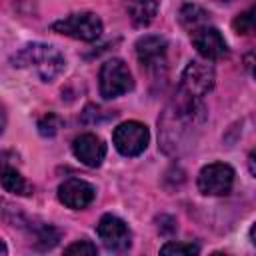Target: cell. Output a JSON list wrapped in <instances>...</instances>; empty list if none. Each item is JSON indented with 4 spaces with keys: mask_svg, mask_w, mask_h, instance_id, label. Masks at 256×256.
<instances>
[{
    "mask_svg": "<svg viewBox=\"0 0 256 256\" xmlns=\"http://www.w3.org/2000/svg\"><path fill=\"white\" fill-rule=\"evenodd\" d=\"M206 122V108L200 98L178 90L176 98L166 106L158 118V138L166 154H182L194 146Z\"/></svg>",
    "mask_w": 256,
    "mask_h": 256,
    "instance_id": "1",
    "label": "cell"
},
{
    "mask_svg": "<svg viewBox=\"0 0 256 256\" xmlns=\"http://www.w3.org/2000/svg\"><path fill=\"white\" fill-rule=\"evenodd\" d=\"M12 64L18 68L32 70L42 82H52L66 68L64 56L48 44H28L20 48L12 58Z\"/></svg>",
    "mask_w": 256,
    "mask_h": 256,
    "instance_id": "2",
    "label": "cell"
},
{
    "mask_svg": "<svg viewBox=\"0 0 256 256\" xmlns=\"http://www.w3.org/2000/svg\"><path fill=\"white\" fill-rule=\"evenodd\" d=\"M98 84H100V96L106 100H112V98H118V96L130 92L134 86V80H132L130 68L122 60L112 58L102 64Z\"/></svg>",
    "mask_w": 256,
    "mask_h": 256,
    "instance_id": "3",
    "label": "cell"
},
{
    "mask_svg": "<svg viewBox=\"0 0 256 256\" xmlns=\"http://www.w3.org/2000/svg\"><path fill=\"white\" fill-rule=\"evenodd\" d=\"M52 30L74 40L92 42L102 34V20L94 12H76L52 24Z\"/></svg>",
    "mask_w": 256,
    "mask_h": 256,
    "instance_id": "4",
    "label": "cell"
},
{
    "mask_svg": "<svg viewBox=\"0 0 256 256\" xmlns=\"http://www.w3.org/2000/svg\"><path fill=\"white\" fill-rule=\"evenodd\" d=\"M150 140V132L142 122L136 120H128L116 126L114 134H112V142L116 146V150L122 156H138L146 150Z\"/></svg>",
    "mask_w": 256,
    "mask_h": 256,
    "instance_id": "5",
    "label": "cell"
},
{
    "mask_svg": "<svg viewBox=\"0 0 256 256\" xmlns=\"http://www.w3.org/2000/svg\"><path fill=\"white\" fill-rule=\"evenodd\" d=\"M214 80H216V74L208 60H192L182 72L180 90H184L194 98H202L212 90Z\"/></svg>",
    "mask_w": 256,
    "mask_h": 256,
    "instance_id": "6",
    "label": "cell"
},
{
    "mask_svg": "<svg viewBox=\"0 0 256 256\" xmlns=\"http://www.w3.org/2000/svg\"><path fill=\"white\" fill-rule=\"evenodd\" d=\"M234 184V170L224 162H212L198 174V190L204 196H226Z\"/></svg>",
    "mask_w": 256,
    "mask_h": 256,
    "instance_id": "7",
    "label": "cell"
},
{
    "mask_svg": "<svg viewBox=\"0 0 256 256\" xmlns=\"http://www.w3.org/2000/svg\"><path fill=\"white\" fill-rule=\"evenodd\" d=\"M96 232L102 244L112 252H124L132 244V232L128 224L114 214H104L96 224Z\"/></svg>",
    "mask_w": 256,
    "mask_h": 256,
    "instance_id": "8",
    "label": "cell"
},
{
    "mask_svg": "<svg viewBox=\"0 0 256 256\" xmlns=\"http://www.w3.org/2000/svg\"><path fill=\"white\" fill-rule=\"evenodd\" d=\"M166 54H168V42L162 36L146 34V36L138 38V42H136L138 62L148 72L158 74L160 70H164L166 68Z\"/></svg>",
    "mask_w": 256,
    "mask_h": 256,
    "instance_id": "9",
    "label": "cell"
},
{
    "mask_svg": "<svg viewBox=\"0 0 256 256\" xmlns=\"http://www.w3.org/2000/svg\"><path fill=\"white\" fill-rule=\"evenodd\" d=\"M190 40H192L194 48L198 50V54L204 60H218V58H224L228 54L226 40L222 38L220 30L210 26V24H204V26L192 30L190 32Z\"/></svg>",
    "mask_w": 256,
    "mask_h": 256,
    "instance_id": "10",
    "label": "cell"
},
{
    "mask_svg": "<svg viewBox=\"0 0 256 256\" xmlns=\"http://www.w3.org/2000/svg\"><path fill=\"white\" fill-rule=\"evenodd\" d=\"M96 198V190L90 182L80 178H68L58 186V200L72 210H84Z\"/></svg>",
    "mask_w": 256,
    "mask_h": 256,
    "instance_id": "11",
    "label": "cell"
},
{
    "mask_svg": "<svg viewBox=\"0 0 256 256\" xmlns=\"http://www.w3.org/2000/svg\"><path fill=\"white\" fill-rule=\"evenodd\" d=\"M72 152L74 156L88 168H98L106 156V144L92 132L80 134L74 138L72 144Z\"/></svg>",
    "mask_w": 256,
    "mask_h": 256,
    "instance_id": "12",
    "label": "cell"
},
{
    "mask_svg": "<svg viewBox=\"0 0 256 256\" xmlns=\"http://www.w3.org/2000/svg\"><path fill=\"white\" fill-rule=\"evenodd\" d=\"M130 22L138 28L148 26L158 14V0H124Z\"/></svg>",
    "mask_w": 256,
    "mask_h": 256,
    "instance_id": "13",
    "label": "cell"
},
{
    "mask_svg": "<svg viewBox=\"0 0 256 256\" xmlns=\"http://www.w3.org/2000/svg\"><path fill=\"white\" fill-rule=\"evenodd\" d=\"M178 20L182 24V28H186L188 32L204 26V24H210V14L198 6V4H184L180 8V14H178Z\"/></svg>",
    "mask_w": 256,
    "mask_h": 256,
    "instance_id": "14",
    "label": "cell"
},
{
    "mask_svg": "<svg viewBox=\"0 0 256 256\" xmlns=\"http://www.w3.org/2000/svg\"><path fill=\"white\" fill-rule=\"evenodd\" d=\"M2 188L10 194H18V196H30L32 194V186L26 182V178L12 166L4 164L2 168Z\"/></svg>",
    "mask_w": 256,
    "mask_h": 256,
    "instance_id": "15",
    "label": "cell"
},
{
    "mask_svg": "<svg viewBox=\"0 0 256 256\" xmlns=\"http://www.w3.org/2000/svg\"><path fill=\"white\" fill-rule=\"evenodd\" d=\"M232 28L236 34L240 36H250L256 32V4H252L250 8L242 10L234 20H232Z\"/></svg>",
    "mask_w": 256,
    "mask_h": 256,
    "instance_id": "16",
    "label": "cell"
},
{
    "mask_svg": "<svg viewBox=\"0 0 256 256\" xmlns=\"http://www.w3.org/2000/svg\"><path fill=\"white\" fill-rule=\"evenodd\" d=\"M58 238H60L58 230H54L50 224H40V226L34 228V242H36L42 250L52 248V246L58 242Z\"/></svg>",
    "mask_w": 256,
    "mask_h": 256,
    "instance_id": "17",
    "label": "cell"
},
{
    "mask_svg": "<svg viewBox=\"0 0 256 256\" xmlns=\"http://www.w3.org/2000/svg\"><path fill=\"white\" fill-rule=\"evenodd\" d=\"M60 128H62V118L54 112H48L46 116H42L38 120V132L42 136H54Z\"/></svg>",
    "mask_w": 256,
    "mask_h": 256,
    "instance_id": "18",
    "label": "cell"
},
{
    "mask_svg": "<svg viewBox=\"0 0 256 256\" xmlns=\"http://www.w3.org/2000/svg\"><path fill=\"white\" fill-rule=\"evenodd\" d=\"M162 254H198L200 246L192 244V242H166L160 248Z\"/></svg>",
    "mask_w": 256,
    "mask_h": 256,
    "instance_id": "19",
    "label": "cell"
},
{
    "mask_svg": "<svg viewBox=\"0 0 256 256\" xmlns=\"http://www.w3.org/2000/svg\"><path fill=\"white\" fill-rule=\"evenodd\" d=\"M96 252H98V248L90 240H78L64 248V254H78V256H94Z\"/></svg>",
    "mask_w": 256,
    "mask_h": 256,
    "instance_id": "20",
    "label": "cell"
},
{
    "mask_svg": "<svg viewBox=\"0 0 256 256\" xmlns=\"http://www.w3.org/2000/svg\"><path fill=\"white\" fill-rule=\"evenodd\" d=\"M248 170H250V174L256 178V148L248 154Z\"/></svg>",
    "mask_w": 256,
    "mask_h": 256,
    "instance_id": "21",
    "label": "cell"
},
{
    "mask_svg": "<svg viewBox=\"0 0 256 256\" xmlns=\"http://www.w3.org/2000/svg\"><path fill=\"white\" fill-rule=\"evenodd\" d=\"M250 240L254 242V246H256V222H254V226L250 228Z\"/></svg>",
    "mask_w": 256,
    "mask_h": 256,
    "instance_id": "22",
    "label": "cell"
},
{
    "mask_svg": "<svg viewBox=\"0 0 256 256\" xmlns=\"http://www.w3.org/2000/svg\"><path fill=\"white\" fill-rule=\"evenodd\" d=\"M250 68H252V74H254V78H256V54H254V60L250 62Z\"/></svg>",
    "mask_w": 256,
    "mask_h": 256,
    "instance_id": "23",
    "label": "cell"
},
{
    "mask_svg": "<svg viewBox=\"0 0 256 256\" xmlns=\"http://www.w3.org/2000/svg\"><path fill=\"white\" fill-rule=\"evenodd\" d=\"M216 2H232V0H216Z\"/></svg>",
    "mask_w": 256,
    "mask_h": 256,
    "instance_id": "24",
    "label": "cell"
}]
</instances>
